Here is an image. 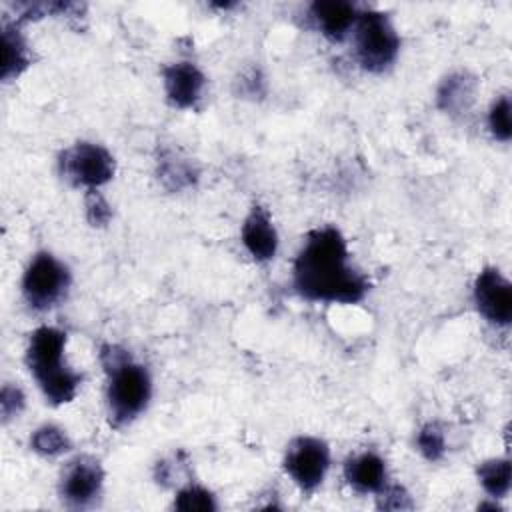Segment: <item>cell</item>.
Segmentation results:
<instances>
[{
  "label": "cell",
  "instance_id": "cell-23",
  "mask_svg": "<svg viewBox=\"0 0 512 512\" xmlns=\"http://www.w3.org/2000/svg\"><path fill=\"white\" fill-rule=\"evenodd\" d=\"M26 406V396L22 392L20 386L16 384H4L2 392H0V412H2V420L10 422L12 418H18L22 414Z\"/></svg>",
  "mask_w": 512,
  "mask_h": 512
},
{
  "label": "cell",
  "instance_id": "cell-12",
  "mask_svg": "<svg viewBox=\"0 0 512 512\" xmlns=\"http://www.w3.org/2000/svg\"><path fill=\"white\" fill-rule=\"evenodd\" d=\"M360 8L348 0H316L310 4V18L324 38L342 42L358 20Z\"/></svg>",
  "mask_w": 512,
  "mask_h": 512
},
{
  "label": "cell",
  "instance_id": "cell-14",
  "mask_svg": "<svg viewBox=\"0 0 512 512\" xmlns=\"http://www.w3.org/2000/svg\"><path fill=\"white\" fill-rule=\"evenodd\" d=\"M2 48H4V58H2L0 76L4 82H12L18 76H22L32 64V52L18 22L2 24Z\"/></svg>",
  "mask_w": 512,
  "mask_h": 512
},
{
  "label": "cell",
  "instance_id": "cell-16",
  "mask_svg": "<svg viewBox=\"0 0 512 512\" xmlns=\"http://www.w3.org/2000/svg\"><path fill=\"white\" fill-rule=\"evenodd\" d=\"M158 178L168 190L176 192L194 186V182L198 180V170L194 168L192 160L170 150L160 154L158 158Z\"/></svg>",
  "mask_w": 512,
  "mask_h": 512
},
{
  "label": "cell",
  "instance_id": "cell-15",
  "mask_svg": "<svg viewBox=\"0 0 512 512\" xmlns=\"http://www.w3.org/2000/svg\"><path fill=\"white\" fill-rule=\"evenodd\" d=\"M478 82L468 72H454L446 76L436 92V104L446 114H464L476 98Z\"/></svg>",
  "mask_w": 512,
  "mask_h": 512
},
{
  "label": "cell",
  "instance_id": "cell-18",
  "mask_svg": "<svg viewBox=\"0 0 512 512\" xmlns=\"http://www.w3.org/2000/svg\"><path fill=\"white\" fill-rule=\"evenodd\" d=\"M30 448L44 458H56V456L68 452L72 448V442H70L66 430H62L60 426L42 424L40 428H36L32 432Z\"/></svg>",
  "mask_w": 512,
  "mask_h": 512
},
{
  "label": "cell",
  "instance_id": "cell-22",
  "mask_svg": "<svg viewBox=\"0 0 512 512\" xmlns=\"http://www.w3.org/2000/svg\"><path fill=\"white\" fill-rule=\"evenodd\" d=\"M84 208H86V220L92 226L100 228V226H106L112 220V206L100 194V190H86Z\"/></svg>",
  "mask_w": 512,
  "mask_h": 512
},
{
  "label": "cell",
  "instance_id": "cell-11",
  "mask_svg": "<svg viewBox=\"0 0 512 512\" xmlns=\"http://www.w3.org/2000/svg\"><path fill=\"white\" fill-rule=\"evenodd\" d=\"M240 238L248 254L256 262H270L278 252V232L276 226L262 206H252L246 214L240 230Z\"/></svg>",
  "mask_w": 512,
  "mask_h": 512
},
{
  "label": "cell",
  "instance_id": "cell-7",
  "mask_svg": "<svg viewBox=\"0 0 512 512\" xmlns=\"http://www.w3.org/2000/svg\"><path fill=\"white\" fill-rule=\"evenodd\" d=\"M282 466L302 492H314L328 474L330 448L318 436H296L286 446Z\"/></svg>",
  "mask_w": 512,
  "mask_h": 512
},
{
  "label": "cell",
  "instance_id": "cell-10",
  "mask_svg": "<svg viewBox=\"0 0 512 512\" xmlns=\"http://www.w3.org/2000/svg\"><path fill=\"white\" fill-rule=\"evenodd\" d=\"M206 84V74L190 60H176L162 68L164 94L174 108H196L204 96Z\"/></svg>",
  "mask_w": 512,
  "mask_h": 512
},
{
  "label": "cell",
  "instance_id": "cell-9",
  "mask_svg": "<svg viewBox=\"0 0 512 512\" xmlns=\"http://www.w3.org/2000/svg\"><path fill=\"white\" fill-rule=\"evenodd\" d=\"M476 310L494 326H508L512 322V284L494 266L478 272L472 288Z\"/></svg>",
  "mask_w": 512,
  "mask_h": 512
},
{
  "label": "cell",
  "instance_id": "cell-6",
  "mask_svg": "<svg viewBox=\"0 0 512 512\" xmlns=\"http://www.w3.org/2000/svg\"><path fill=\"white\" fill-rule=\"evenodd\" d=\"M60 176L72 186L98 190L116 174V160L108 148L96 142H76L58 156Z\"/></svg>",
  "mask_w": 512,
  "mask_h": 512
},
{
  "label": "cell",
  "instance_id": "cell-3",
  "mask_svg": "<svg viewBox=\"0 0 512 512\" xmlns=\"http://www.w3.org/2000/svg\"><path fill=\"white\" fill-rule=\"evenodd\" d=\"M100 360L108 378L106 406L114 428L134 422L152 398V378L146 366L138 364L130 352L118 344H104Z\"/></svg>",
  "mask_w": 512,
  "mask_h": 512
},
{
  "label": "cell",
  "instance_id": "cell-2",
  "mask_svg": "<svg viewBox=\"0 0 512 512\" xmlns=\"http://www.w3.org/2000/svg\"><path fill=\"white\" fill-rule=\"evenodd\" d=\"M66 344L68 334L56 326H38L28 338L24 360L50 406L72 402L82 384V374L66 362Z\"/></svg>",
  "mask_w": 512,
  "mask_h": 512
},
{
  "label": "cell",
  "instance_id": "cell-13",
  "mask_svg": "<svg viewBox=\"0 0 512 512\" xmlns=\"http://www.w3.org/2000/svg\"><path fill=\"white\" fill-rule=\"evenodd\" d=\"M344 478L360 494H378L388 484L386 462L372 450L354 454L344 462Z\"/></svg>",
  "mask_w": 512,
  "mask_h": 512
},
{
  "label": "cell",
  "instance_id": "cell-24",
  "mask_svg": "<svg viewBox=\"0 0 512 512\" xmlns=\"http://www.w3.org/2000/svg\"><path fill=\"white\" fill-rule=\"evenodd\" d=\"M378 508L382 510H408L412 508V498L400 484H386L378 494Z\"/></svg>",
  "mask_w": 512,
  "mask_h": 512
},
{
  "label": "cell",
  "instance_id": "cell-21",
  "mask_svg": "<svg viewBox=\"0 0 512 512\" xmlns=\"http://www.w3.org/2000/svg\"><path fill=\"white\" fill-rule=\"evenodd\" d=\"M510 112H512V104H510V96L502 94L498 96L490 110H488V128L490 134L500 140V142H508L512 136V120H510Z\"/></svg>",
  "mask_w": 512,
  "mask_h": 512
},
{
  "label": "cell",
  "instance_id": "cell-5",
  "mask_svg": "<svg viewBox=\"0 0 512 512\" xmlns=\"http://www.w3.org/2000/svg\"><path fill=\"white\" fill-rule=\"evenodd\" d=\"M70 288V270L52 252H36L22 276V296L32 310L46 312L66 296Z\"/></svg>",
  "mask_w": 512,
  "mask_h": 512
},
{
  "label": "cell",
  "instance_id": "cell-1",
  "mask_svg": "<svg viewBox=\"0 0 512 512\" xmlns=\"http://www.w3.org/2000/svg\"><path fill=\"white\" fill-rule=\"evenodd\" d=\"M294 290L308 302L358 304L370 292L368 276L350 260L336 226L312 228L292 264Z\"/></svg>",
  "mask_w": 512,
  "mask_h": 512
},
{
  "label": "cell",
  "instance_id": "cell-20",
  "mask_svg": "<svg viewBox=\"0 0 512 512\" xmlns=\"http://www.w3.org/2000/svg\"><path fill=\"white\" fill-rule=\"evenodd\" d=\"M416 448L428 462H438L446 454V434L438 422H426L416 434Z\"/></svg>",
  "mask_w": 512,
  "mask_h": 512
},
{
  "label": "cell",
  "instance_id": "cell-8",
  "mask_svg": "<svg viewBox=\"0 0 512 512\" xmlns=\"http://www.w3.org/2000/svg\"><path fill=\"white\" fill-rule=\"evenodd\" d=\"M104 468L98 458L90 454H80L64 464L58 494L64 506L82 510L90 508L98 502L102 488H104Z\"/></svg>",
  "mask_w": 512,
  "mask_h": 512
},
{
  "label": "cell",
  "instance_id": "cell-4",
  "mask_svg": "<svg viewBox=\"0 0 512 512\" xmlns=\"http://www.w3.org/2000/svg\"><path fill=\"white\" fill-rule=\"evenodd\" d=\"M400 52V36L390 16L380 10H360L354 24V54L368 72H384Z\"/></svg>",
  "mask_w": 512,
  "mask_h": 512
},
{
  "label": "cell",
  "instance_id": "cell-17",
  "mask_svg": "<svg viewBox=\"0 0 512 512\" xmlns=\"http://www.w3.org/2000/svg\"><path fill=\"white\" fill-rule=\"evenodd\" d=\"M476 476L490 498H504L512 486V464L508 458H488L478 464Z\"/></svg>",
  "mask_w": 512,
  "mask_h": 512
},
{
  "label": "cell",
  "instance_id": "cell-19",
  "mask_svg": "<svg viewBox=\"0 0 512 512\" xmlns=\"http://www.w3.org/2000/svg\"><path fill=\"white\" fill-rule=\"evenodd\" d=\"M174 508L182 510V512H192V510H204V512H212L218 510V502L216 496L200 486V484H186L184 488H180L174 496Z\"/></svg>",
  "mask_w": 512,
  "mask_h": 512
}]
</instances>
